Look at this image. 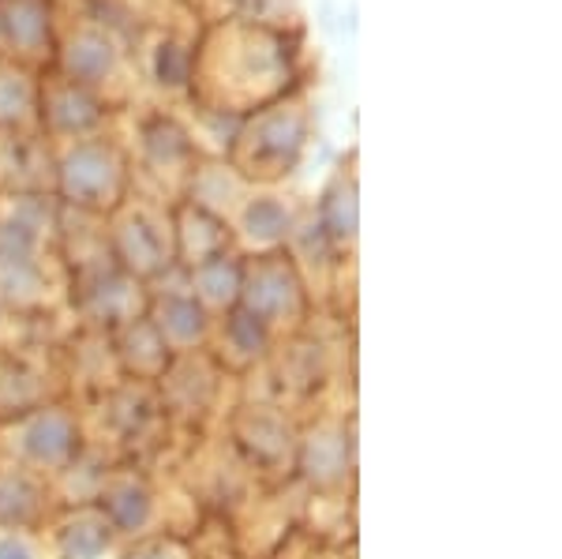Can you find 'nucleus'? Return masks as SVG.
Segmentation results:
<instances>
[{"label": "nucleus", "mask_w": 562, "mask_h": 559, "mask_svg": "<svg viewBox=\"0 0 562 559\" xmlns=\"http://www.w3.org/2000/svg\"><path fill=\"white\" fill-rule=\"evenodd\" d=\"M229 380L233 376H225V368L211 357V349L177 354L166 372H161V380L154 383L169 428L203 432L217 417V405H222Z\"/></svg>", "instance_id": "1a4fd4ad"}, {"label": "nucleus", "mask_w": 562, "mask_h": 559, "mask_svg": "<svg viewBox=\"0 0 562 559\" xmlns=\"http://www.w3.org/2000/svg\"><path fill=\"white\" fill-rule=\"evenodd\" d=\"M312 559H315V556H312ZM334 559H346V556H341V552H338V556H334Z\"/></svg>", "instance_id": "2f4dec72"}, {"label": "nucleus", "mask_w": 562, "mask_h": 559, "mask_svg": "<svg viewBox=\"0 0 562 559\" xmlns=\"http://www.w3.org/2000/svg\"><path fill=\"white\" fill-rule=\"evenodd\" d=\"M53 511H57V500H53L49 481L20 462L0 458V529L42 534Z\"/></svg>", "instance_id": "2eb2a0df"}, {"label": "nucleus", "mask_w": 562, "mask_h": 559, "mask_svg": "<svg viewBox=\"0 0 562 559\" xmlns=\"http://www.w3.org/2000/svg\"><path fill=\"white\" fill-rule=\"evenodd\" d=\"M45 556L53 559H105L121 540L94 503L87 507H57L42 529Z\"/></svg>", "instance_id": "ddd939ff"}, {"label": "nucleus", "mask_w": 562, "mask_h": 559, "mask_svg": "<svg viewBox=\"0 0 562 559\" xmlns=\"http://www.w3.org/2000/svg\"><path fill=\"white\" fill-rule=\"evenodd\" d=\"M0 38L20 53L49 45V4L45 0H0Z\"/></svg>", "instance_id": "a878e982"}, {"label": "nucleus", "mask_w": 562, "mask_h": 559, "mask_svg": "<svg viewBox=\"0 0 562 559\" xmlns=\"http://www.w3.org/2000/svg\"><path fill=\"white\" fill-rule=\"evenodd\" d=\"M94 507L105 515L121 545L135 537L158 534V518H161L158 489H154V477L135 462H116L109 470Z\"/></svg>", "instance_id": "9b49d317"}, {"label": "nucleus", "mask_w": 562, "mask_h": 559, "mask_svg": "<svg viewBox=\"0 0 562 559\" xmlns=\"http://www.w3.org/2000/svg\"><path fill=\"white\" fill-rule=\"evenodd\" d=\"M83 444V413H79V402L68 399V394L34 405V410L12 413V417H0V458L26 466L45 481H53L65 470Z\"/></svg>", "instance_id": "f257e3e1"}, {"label": "nucleus", "mask_w": 562, "mask_h": 559, "mask_svg": "<svg viewBox=\"0 0 562 559\" xmlns=\"http://www.w3.org/2000/svg\"><path fill=\"white\" fill-rule=\"evenodd\" d=\"M0 559H45L42 534H23V529H0Z\"/></svg>", "instance_id": "c756f323"}, {"label": "nucleus", "mask_w": 562, "mask_h": 559, "mask_svg": "<svg viewBox=\"0 0 562 559\" xmlns=\"http://www.w3.org/2000/svg\"><path fill=\"white\" fill-rule=\"evenodd\" d=\"M109 346H113L121 376L135 383H158L161 372L169 368V360H173L169 346L161 342L147 315H135V320L121 323L116 331H109Z\"/></svg>", "instance_id": "dca6fc26"}, {"label": "nucleus", "mask_w": 562, "mask_h": 559, "mask_svg": "<svg viewBox=\"0 0 562 559\" xmlns=\"http://www.w3.org/2000/svg\"><path fill=\"white\" fill-rule=\"evenodd\" d=\"M60 60H65V79L83 90H94L109 83V79L116 76V65H121V53H116V42L109 38L105 31H98V26H83V31H76L65 45V53H60Z\"/></svg>", "instance_id": "4be33fe9"}, {"label": "nucleus", "mask_w": 562, "mask_h": 559, "mask_svg": "<svg viewBox=\"0 0 562 559\" xmlns=\"http://www.w3.org/2000/svg\"><path fill=\"white\" fill-rule=\"evenodd\" d=\"M34 110H38V94L31 79L20 71H0V132H23Z\"/></svg>", "instance_id": "bb28decb"}, {"label": "nucleus", "mask_w": 562, "mask_h": 559, "mask_svg": "<svg viewBox=\"0 0 562 559\" xmlns=\"http://www.w3.org/2000/svg\"><path fill=\"white\" fill-rule=\"evenodd\" d=\"M169 219H173V248H177V267H195L203 264V259H214L222 256V251H233V225L225 219H217V214L203 211V206L195 203H177L173 211H169Z\"/></svg>", "instance_id": "f3484780"}, {"label": "nucleus", "mask_w": 562, "mask_h": 559, "mask_svg": "<svg viewBox=\"0 0 562 559\" xmlns=\"http://www.w3.org/2000/svg\"><path fill=\"white\" fill-rule=\"evenodd\" d=\"M139 147H143V161H147L150 174H158V177L173 174L180 177V185H184L188 174L199 166L195 139L180 128L177 121H169V116H150V121L143 124Z\"/></svg>", "instance_id": "412c9836"}, {"label": "nucleus", "mask_w": 562, "mask_h": 559, "mask_svg": "<svg viewBox=\"0 0 562 559\" xmlns=\"http://www.w3.org/2000/svg\"><path fill=\"white\" fill-rule=\"evenodd\" d=\"M188 290L214 320H222L229 309H237L240 301V275H244V256L240 251H222L214 259L188 267Z\"/></svg>", "instance_id": "5701e85b"}, {"label": "nucleus", "mask_w": 562, "mask_h": 559, "mask_svg": "<svg viewBox=\"0 0 562 559\" xmlns=\"http://www.w3.org/2000/svg\"><path fill=\"white\" fill-rule=\"evenodd\" d=\"M270 354H274V335L262 327L256 315L244 312L240 304L225 312L222 320H214L211 357L225 368V376L248 380L251 372L267 368Z\"/></svg>", "instance_id": "4468645a"}, {"label": "nucleus", "mask_w": 562, "mask_h": 559, "mask_svg": "<svg viewBox=\"0 0 562 559\" xmlns=\"http://www.w3.org/2000/svg\"><path fill=\"white\" fill-rule=\"evenodd\" d=\"M94 410H79L83 417H98L102 432L87 436L90 444L105 447L116 462H135L143 466V458L154 455L161 447V439L169 436V421L161 413L158 391L154 383H135L121 380L116 387H109L105 394L90 399Z\"/></svg>", "instance_id": "f03ea898"}, {"label": "nucleus", "mask_w": 562, "mask_h": 559, "mask_svg": "<svg viewBox=\"0 0 562 559\" xmlns=\"http://www.w3.org/2000/svg\"><path fill=\"white\" fill-rule=\"evenodd\" d=\"M20 323H34V320H20V315L0 301V349H12V346H20V342H26L20 335Z\"/></svg>", "instance_id": "7c9ffc66"}, {"label": "nucleus", "mask_w": 562, "mask_h": 559, "mask_svg": "<svg viewBox=\"0 0 562 559\" xmlns=\"http://www.w3.org/2000/svg\"><path fill=\"white\" fill-rule=\"evenodd\" d=\"M357 470V421L341 413H315L296 436L293 477L304 481L315 495H341L352 489Z\"/></svg>", "instance_id": "6e6552de"}, {"label": "nucleus", "mask_w": 562, "mask_h": 559, "mask_svg": "<svg viewBox=\"0 0 562 559\" xmlns=\"http://www.w3.org/2000/svg\"><path fill=\"white\" fill-rule=\"evenodd\" d=\"M184 192L188 203L203 206V211L229 222L240 211V203L248 200V180L233 169V161H211V166H195L188 174Z\"/></svg>", "instance_id": "b1692460"}, {"label": "nucleus", "mask_w": 562, "mask_h": 559, "mask_svg": "<svg viewBox=\"0 0 562 559\" xmlns=\"http://www.w3.org/2000/svg\"><path fill=\"white\" fill-rule=\"evenodd\" d=\"M53 185V158L34 135L0 132V192L31 195Z\"/></svg>", "instance_id": "6ab92c4d"}, {"label": "nucleus", "mask_w": 562, "mask_h": 559, "mask_svg": "<svg viewBox=\"0 0 562 559\" xmlns=\"http://www.w3.org/2000/svg\"><path fill=\"white\" fill-rule=\"evenodd\" d=\"M147 286L116 264L109 248L68 267V309L76 312L79 327L87 331H105L109 335L121 323L147 312Z\"/></svg>", "instance_id": "423d86ee"}, {"label": "nucleus", "mask_w": 562, "mask_h": 559, "mask_svg": "<svg viewBox=\"0 0 562 559\" xmlns=\"http://www.w3.org/2000/svg\"><path fill=\"white\" fill-rule=\"evenodd\" d=\"M109 256L116 259L132 278H139L143 286L158 282L161 275L177 267V248H173V219L169 211L154 206L147 200H124L109 214L105 230Z\"/></svg>", "instance_id": "0eeeda50"}, {"label": "nucleus", "mask_w": 562, "mask_h": 559, "mask_svg": "<svg viewBox=\"0 0 562 559\" xmlns=\"http://www.w3.org/2000/svg\"><path fill=\"white\" fill-rule=\"evenodd\" d=\"M225 444L237 450V458L251 470L256 481L281 484L293 481L296 466V436L301 421L281 402L270 399H244L229 410L225 421Z\"/></svg>", "instance_id": "20e7f679"}, {"label": "nucleus", "mask_w": 562, "mask_h": 559, "mask_svg": "<svg viewBox=\"0 0 562 559\" xmlns=\"http://www.w3.org/2000/svg\"><path fill=\"white\" fill-rule=\"evenodd\" d=\"M128 155L102 135L71 139L53 158V188L83 214H113L128 200Z\"/></svg>", "instance_id": "7ed1b4c3"}, {"label": "nucleus", "mask_w": 562, "mask_h": 559, "mask_svg": "<svg viewBox=\"0 0 562 559\" xmlns=\"http://www.w3.org/2000/svg\"><path fill=\"white\" fill-rule=\"evenodd\" d=\"M307 143V124L301 113L285 110H267L256 121L240 124V135L233 143V169L244 180H278L293 174V166L304 155Z\"/></svg>", "instance_id": "9d476101"}, {"label": "nucleus", "mask_w": 562, "mask_h": 559, "mask_svg": "<svg viewBox=\"0 0 562 559\" xmlns=\"http://www.w3.org/2000/svg\"><path fill=\"white\" fill-rule=\"evenodd\" d=\"M192 68H195V53L188 49L184 42L166 38L154 49V76H158L161 87H169V90L188 87L192 83Z\"/></svg>", "instance_id": "c85d7f7f"}, {"label": "nucleus", "mask_w": 562, "mask_h": 559, "mask_svg": "<svg viewBox=\"0 0 562 559\" xmlns=\"http://www.w3.org/2000/svg\"><path fill=\"white\" fill-rule=\"evenodd\" d=\"M315 222L330 237L334 248H349L357 241L360 225V203H357V177L338 174L323 188L319 206H315Z\"/></svg>", "instance_id": "393cba45"}, {"label": "nucleus", "mask_w": 562, "mask_h": 559, "mask_svg": "<svg viewBox=\"0 0 562 559\" xmlns=\"http://www.w3.org/2000/svg\"><path fill=\"white\" fill-rule=\"evenodd\" d=\"M233 219H237V233H233V241L256 248V256L259 251L285 248L289 237H293V230H296V222H301L296 219V211L281 200V195H248Z\"/></svg>", "instance_id": "aec40b11"}, {"label": "nucleus", "mask_w": 562, "mask_h": 559, "mask_svg": "<svg viewBox=\"0 0 562 559\" xmlns=\"http://www.w3.org/2000/svg\"><path fill=\"white\" fill-rule=\"evenodd\" d=\"M147 320L154 323V331L161 335V342L169 346V354H199V349H211L214 338V315L195 301L188 290V275L180 278V286H169L166 278L147 286Z\"/></svg>", "instance_id": "f8f14e48"}, {"label": "nucleus", "mask_w": 562, "mask_h": 559, "mask_svg": "<svg viewBox=\"0 0 562 559\" xmlns=\"http://www.w3.org/2000/svg\"><path fill=\"white\" fill-rule=\"evenodd\" d=\"M240 309L256 315L262 327L278 338L296 335L307 327L312 315V290H307L304 275L289 259V251H259V256H244L240 275Z\"/></svg>", "instance_id": "39448f33"}, {"label": "nucleus", "mask_w": 562, "mask_h": 559, "mask_svg": "<svg viewBox=\"0 0 562 559\" xmlns=\"http://www.w3.org/2000/svg\"><path fill=\"white\" fill-rule=\"evenodd\" d=\"M121 559H199L195 540L180 529H158V534L124 540Z\"/></svg>", "instance_id": "cd10ccee"}, {"label": "nucleus", "mask_w": 562, "mask_h": 559, "mask_svg": "<svg viewBox=\"0 0 562 559\" xmlns=\"http://www.w3.org/2000/svg\"><path fill=\"white\" fill-rule=\"evenodd\" d=\"M38 116H42V128H49L57 139H87L102 128L105 121V105L94 98V90H83L76 83H57L49 90H42V102H38Z\"/></svg>", "instance_id": "a211bd4d"}]
</instances>
